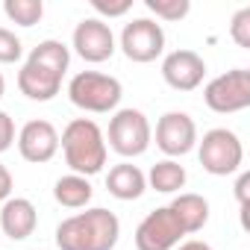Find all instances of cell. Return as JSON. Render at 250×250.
<instances>
[{"instance_id": "1", "label": "cell", "mask_w": 250, "mask_h": 250, "mask_svg": "<svg viewBox=\"0 0 250 250\" xmlns=\"http://www.w3.org/2000/svg\"><path fill=\"white\" fill-rule=\"evenodd\" d=\"M121 238V221L115 212L94 206L65 218L56 227L59 250H115Z\"/></svg>"}, {"instance_id": "2", "label": "cell", "mask_w": 250, "mask_h": 250, "mask_svg": "<svg viewBox=\"0 0 250 250\" xmlns=\"http://www.w3.org/2000/svg\"><path fill=\"white\" fill-rule=\"evenodd\" d=\"M59 147L65 153V165L71 174L94 177L106 165V136L91 118H74L59 136Z\"/></svg>"}, {"instance_id": "3", "label": "cell", "mask_w": 250, "mask_h": 250, "mask_svg": "<svg viewBox=\"0 0 250 250\" xmlns=\"http://www.w3.org/2000/svg\"><path fill=\"white\" fill-rule=\"evenodd\" d=\"M121 97H124L121 80L100 71H80L68 83V100L83 112H94V115L115 112Z\"/></svg>"}, {"instance_id": "4", "label": "cell", "mask_w": 250, "mask_h": 250, "mask_svg": "<svg viewBox=\"0 0 250 250\" xmlns=\"http://www.w3.org/2000/svg\"><path fill=\"white\" fill-rule=\"evenodd\" d=\"M197 156L206 174L212 177H229L241 171L244 162V145L241 139L227 130V127H215L209 133H203V139L197 142Z\"/></svg>"}, {"instance_id": "5", "label": "cell", "mask_w": 250, "mask_h": 250, "mask_svg": "<svg viewBox=\"0 0 250 250\" xmlns=\"http://www.w3.org/2000/svg\"><path fill=\"white\" fill-rule=\"evenodd\" d=\"M153 142V127L142 109H118L109 118V147L124 156V159H136L147 153Z\"/></svg>"}, {"instance_id": "6", "label": "cell", "mask_w": 250, "mask_h": 250, "mask_svg": "<svg viewBox=\"0 0 250 250\" xmlns=\"http://www.w3.org/2000/svg\"><path fill=\"white\" fill-rule=\"evenodd\" d=\"M203 100L212 112L218 115H232L250 106V71L247 68H232L215 80L206 83Z\"/></svg>"}, {"instance_id": "7", "label": "cell", "mask_w": 250, "mask_h": 250, "mask_svg": "<svg viewBox=\"0 0 250 250\" xmlns=\"http://www.w3.org/2000/svg\"><path fill=\"white\" fill-rule=\"evenodd\" d=\"M121 50L130 62H156L165 50V30L153 18H133L121 30Z\"/></svg>"}, {"instance_id": "8", "label": "cell", "mask_w": 250, "mask_h": 250, "mask_svg": "<svg viewBox=\"0 0 250 250\" xmlns=\"http://www.w3.org/2000/svg\"><path fill=\"white\" fill-rule=\"evenodd\" d=\"M156 147L168 156H186L197 147V124L188 112H165L156 121Z\"/></svg>"}, {"instance_id": "9", "label": "cell", "mask_w": 250, "mask_h": 250, "mask_svg": "<svg viewBox=\"0 0 250 250\" xmlns=\"http://www.w3.org/2000/svg\"><path fill=\"white\" fill-rule=\"evenodd\" d=\"M186 232L180 229L177 218L171 215L168 206H159L142 218L136 227V247L139 250H174Z\"/></svg>"}, {"instance_id": "10", "label": "cell", "mask_w": 250, "mask_h": 250, "mask_svg": "<svg viewBox=\"0 0 250 250\" xmlns=\"http://www.w3.org/2000/svg\"><path fill=\"white\" fill-rule=\"evenodd\" d=\"M71 47L77 50L80 59L91 62V65H100V62L112 59V53H115V33L100 18H83L74 30Z\"/></svg>"}, {"instance_id": "11", "label": "cell", "mask_w": 250, "mask_h": 250, "mask_svg": "<svg viewBox=\"0 0 250 250\" xmlns=\"http://www.w3.org/2000/svg\"><path fill=\"white\" fill-rule=\"evenodd\" d=\"M18 153L33 162V165H44L50 162L56 153H59V133L50 121L44 118H36V121H27L21 133H18Z\"/></svg>"}, {"instance_id": "12", "label": "cell", "mask_w": 250, "mask_h": 250, "mask_svg": "<svg viewBox=\"0 0 250 250\" xmlns=\"http://www.w3.org/2000/svg\"><path fill=\"white\" fill-rule=\"evenodd\" d=\"M206 77V62L194 50H171L162 59V80L174 91H194Z\"/></svg>"}, {"instance_id": "13", "label": "cell", "mask_w": 250, "mask_h": 250, "mask_svg": "<svg viewBox=\"0 0 250 250\" xmlns=\"http://www.w3.org/2000/svg\"><path fill=\"white\" fill-rule=\"evenodd\" d=\"M18 88L27 100H36V103H47L53 100L59 91H62V74L39 65V62H24L21 71H18Z\"/></svg>"}, {"instance_id": "14", "label": "cell", "mask_w": 250, "mask_h": 250, "mask_svg": "<svg viewBox=\"0 0 250 250\" xmlns=\"http://www.w3.org/2000/svg\"><path fill=\"white\" fill-rule=\"evenodd\" d=\"M39 227V212L33 200L27 197H9L6 203H0V229L12 241H24L36 232Z\"/></svg>"}, {"instance_id": "15", "label": "cell", "mask_w": 250, "mask_h": 250, "mask_svg": "<svg viewBox=\"0 0 250 250\" xmlns=\"http://www.w3.org/2000/svg\"><path fill=\"white\" fill-rule=\"evenodd\" d=\"M168 209H171V215L177 218V224H180V229L186 235L200 232L206 227V221H209V200L203 194H194V191H180L171 200Z\"/></svg>"}, {"instance_id": "16", "label": "cell", "mask_w": 250, "mask_h": 250, "mask_svg": "<svg viewBox=\"0 0 250 250\" xmlns=\"http://www.w3.org/2000/svg\"><path fill=\"white\" fill-rule=\"evenodd\" d=\"M106 188L112 197L118 200H139L145 191H147V177L139 165L133 162H121L115 168H109L106 174Z\"/></svg>"}, {"instance_id": "17", "label": "cell", "mask_w": 250, "mask_h": 250, "mask_svg": "<svg viewBox=\"0 0 250 250\" xmlns=\"http://www.w3.org/2000/svg\"><path fill=\"white\" fill-rule=\"evenodd\" d=\"M91 194H94V188H91L88 177H80V174H65L53 186V197L65 209H83V206H88Z\"/></svg>"}, {"instance_id": "18", "label": "cell", "mask_w": 250, "mask_h": 250, "mask_svg": "<svg viewBox=\"0 0 250 250\" xmlns=\"http://www.w3.org/2000/svg\"><path fill=\"white\" fill-rule=\"evenodd\" d=\"M147 177V186L159 194H177L183 186H186V168L177 162V159H162L150 168Z\"/></svg>"}, {"instance_id": "19", "label": "cell", "mask_w": 250, "mask_h": 250, "mask_svg": "<svg viewBox=\"0 0 250 250\" xmlns=\"http://www.w3.org/2000/svg\"><path fill=\"white\" fill-rule=\"evenodd\" d=\"M27 59L30 62H39V65H44V68H50V71H56V74L65 77V71L71 65V50H68V44H62L56 39H44V42H39L30 50Z\"/></svg>"}, {"instance_id": "20", "label": "cell", "mask_w": 250, "mask_h": 250, "mask_svg": "<svg viewBox=\"0 0 250 250\" xmlns=\"http://www.w3.org/2000/svg\"><path fill=\"white\" fill-rule=\"evenodd\" d=\"M3 12L18 27H36L42 21V15H44V3L42 0H6Z\"/></svg>"}, {"instance_id": "21", "label": "cell", "mask_w": 250, "mask_h": 250, "mask_svg": "<svg viewBox=\"0 0 250 250\" xmlns=\"http://www.w3.org/2000/svg\"><path fill=\"white\" fill-rule=\"evenodd\" d=\"M145 6L156 15V21H183L191 12V0H145Z\"/></svg>"}, {"instance_id": "22", "label": "cell", "mask_w": 250, "mask_h": 250, "mask_svg": "<svg viewBox=\"0 0 250 250\" xmlns=\"http://www.w3.org/2000/svg\"><path fill=\"white\" fill-rule=\"evenodd\" d=\"M21 56H24L21 39H18L12 30L0 27V65H12V62H18Z\"/></svg>"}, {"instance_id": "23", "label": "cell", "mask_w": 250, "mask_h": 250, "mask_svg": "<svg viewBox=\"0 0 250 250\" xmlns=\"http://www.w3.org/2000/svg\"><path fill=\"white\" fill-rule=\"evenodd\" d=\"M229 39L238 47L250 50V6H244V9H238L232 15V21H229Z\"/></svg>"}, {"instance_id": "24", "label": "cell", "mask_w": 250, "mask_h": 250, "mask_svg": "<svg viewBox=\"0 0 250 250\" xmlns=\"http://www.w3.org/2000/svg\"><path fill=\"white\" fill-rule=\"evenodd\" d=\"M91 9L103 18H124L133 9V0H91Z\"/></svg>"}, {"instance_id": "25", "label": "cell", "mask_w": 250, "mask_h": 250, "mask_svg": "<svg viewBox=\"0 0 250 250\" xmlns=\"http://www.w3.org/2000/svg\"><path fill=\"white\" fill-rule=\"evenodd\" d=\"M15 142V121L9 118V112L0 109V153H6Z\"/></svg>"}, {"instance_id": "26", "label": "cell", "mask_w": 250, "mask_h": 250, "mask_svg": "<svg viewBox=\"0 0 250 250\" xmlns=\"http://www.w3.org/2000/svg\"><path fill=\"white\" fill-rule=\"evenodd\" d=\"M235 200H238V209L244 215L247 212V200H250V174L247 171H241L238 180H235Z\"/></svg>"}, {"instance_id": "27", "label": "cell", "mask_w": 250, "mask_h": 250, "mask_svg": "<svg viewBox=\"0 0 250 250\" xmlns=\"http://www.w3.org/2000/svg\"><path fill=\"white\" fill-rule=\"evenodd\" d=\"M12 188H15V180H12L9 168L0 162V203H6V200L12 197Z\"/></svg>"}, {"instance_id": "28", "label": "cell", "mask_w": 250, "mask_h": 250, "mask_svg": "<svg viewBox=\"0 0 250 250\" xmlns=\"http://www.w3.org/2000/svg\"><path fill=\"white\" fill-rule=\"evenodd\" d=\"M177 250H212V244H206V241H197V238H188V241L177 244Z\"/></svg>"}, {"instance_id": "29", "label": "cell", "mask_w": 250, "mask_h": 250, "mask_svg": "<svg viewBox=\"0 0 250 250\" xmlns=\"http://www.w3.org/2000/svg\"><path fill=\"white\" fill-rule=\"evenodd\" d=\"M3 94H6V77L0 74V100H3Z\"/></svg>"}]
</instances>
